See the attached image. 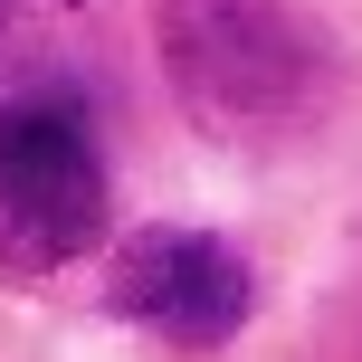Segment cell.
Masks as SVG:
<instances>
[{
    "mask_svg": "<svg viewBox=\"0 0 362 362\" xmlns=\"http://www.w3.org/2000/svg\"><path fill=\"white\" fill-rule=\"evenodd\" d=\"M163 67L200 134H276L315 105V38L286 0H163Z\"/></svg>",
    "mask_w": 362,
    "mask_h": 362,
    "instance_id": "obj_1",
    "label": "cell"
},
{
    "mask_svg": "<svg viewBox=\"0 0 362 362\" xmlns=\"http://www.w3.org/2000/svg\"><path fill=\"white\" fill-rule=\"evenodd\" d=\"M105 238V163L95 124L67 95H10L0 105V267L57 276Z\"/></svg>",
    "mask_w": 362,
    "mask_h": 362,
    "instance_id": "obj_2",
    "label": "cell"
},
{
    "mask_svg": "<svg viewBox=\"0 0 362 362\" xmlns=\"http://www.w3.org/2000/svg\"><path fill=\"white\" fill-rule=\"evenodd\" d=\"M248 257L210 229H144L115 248L105 267V305L134 325L172 334V344H229L248 325Z\"/></svg>",
    "mask_w": 362,
    "mask_h": 362,
    "instance_id": "obj_3",
    "label": "cell"
},
{
    "mask_svg": "<svg viewBox=\"0 0 362 362\" xmlns=\"http://www.w3.org/2000/svg\"><path fill=\"white\" fill-rule=\"evenodd\" d=\"M29 10H76V0H29Z\"/></svg>",
    "mask_w": 362,
    "mask_h": 362,
    "instance_id": "obj_4",
    "label": "cell"
},
{
    "mask_svg": "<svg viewBox=\"0 0 362 362\" xmlns=\"http://www.w3.org/2000/svg\"><path fill=\"white\" fill-rule=\"evenodd\" d=\"M0 10H10V0H0Z\"/></svg>",
    "mask_w": 362,
    "mask_h": 362,
    "instance_id": "obj_5",
    "label": "cell"
}]
</instances>
